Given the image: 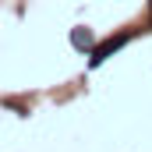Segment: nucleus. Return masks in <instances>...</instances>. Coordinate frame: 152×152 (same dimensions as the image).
I'll return each instance as SVG.
<instances>
[{
    "label": "nucleus",
    "mask_w": 152,
    "mask_h": 152,
    "mask_svg": "<svg viewBox=\"0 0 152 152\" xmlns=\"http://www.w3.org/2000/svg\"><path fill=\"white\" fill-rule=\"evenodd\" d=\"M71 46L81 50V53H85V50H96V36H92L88 28H71Z\"/></svg>",
    "instance_id": "2"
},
{
    "label": "nucleus",
    "mask_w": 152,
    "mask_h": 152,
    "mask_svg": "<svg viewBox=\"0 0 152 152\" xmlns=\"http://www.w3.org/2000/svg\"><path fill=\"white\" fill-rule=\"evenodd\" d=\"M127 39H131L127 32H120V36H110L106 42H99V46L92 50V60H88V67H99V64H106V60L113 57L117 50H124V46H127Z\"/></svg>",
    "instance_id": "1"
}]
</instances>
